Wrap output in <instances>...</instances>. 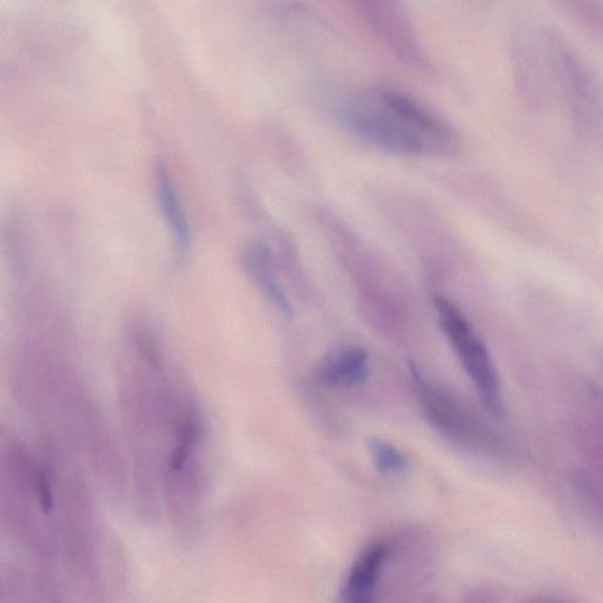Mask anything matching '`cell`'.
Wrapping results in <instances>:
<instances>
[{
	"instance_id": "6da1fadb",
	"label": "cell",
	"mask_w": 603,
	"mask_h": 603,
	"mask_svg": "<svg viewBox=\"0 0 603 603\" xmlns=\"http://www.w3.org/2000/svg\"><path fill=\"white\" fill-rule=\"evenodd\" d=\"M340 117L362 141L393 154L449 156L459 149V137L447 122L394 89L362 92L342 106Z\"/></svg>"
},
{
	"instance_id": "7a4b0ae2",
	"label": "cell",
	"mask_w": 603,
	"mask_h": 603,
	"mask_svg": "<svg viewBox=\"0 0 603 603\" xmlns=\"http://www.w3.org/2000/svg\"><path fill=\"white\" fill-rule=\"evenodd\" d=\"M435 307L439 314L440 326L475 384L483 406L495 420H503L505 406L500 382L485 344L477 337L465 315L454 303L446 298H437Z\"/></svg>"
},
{
	"instance_id": "3957f363",
	"label": "cell",
	"mask_w": 603,
	"mask_h": 603,
	"mask_svg": "<svg viewBox=\"0 0 603 603\" xmlns=\"http://www.w3.org/2000/svg\"><path fill=\"white\" fill-rule=\"evenodd\" d=\"M412 375L419 390L421 403L428 419L437 429L452 439L462 443L475 445L483 439L482 428L477 427L472 417H469L459 404L453 402L445 393L436 389L423 379L421 371L412 366Z\"/></svg>"
},
{
	"instance_id": "277c9868",
	"label": "cell",
	"mask_w": 603,
	"mask_h": 603,
	"mask_svg": "<svg viewBox=\"0 0 603 603\" xmlns=\"http://www.w3.org/2000/svg\"><path fill=\"white\" fill-rule=\"evenodd\" d=\"M388 547L383 542L370 543L350 567L337 603H379V585Z\"/></svg>"
},
{
	"instance_id": "5b68a950",
	"label": "cell",
	"mask_w": 603,
	"mask_h": 603,
	"mask_svg": "<svg viewBox=\"0 0 603 603\" xmlns=\"http://www.w3.org/2000/svg\"><path fill=\"white\" fill-rule=\"evenodd\" d=\"M244 264L276 309L286 317L291 316L293 311L277 281L273 257H271L269 249L260 242L249 244L244 250Z\"/></svg>"
},
{
	"instance_id": "8992f818",
	"label": "cell",
	"mask_w": 603,
	"mask_h": 603,
	"mask_svg": "<svg viewBox=\"0 0 603 603\" xmlns=\"http://www.w3.org/2000/svg\"><path fill=\"white\" fill-rule=\"evenodd\" d=\"M157 194L159 207L167 221L170 234L177 245L181 254H187L191 248V228L187 212L178 195L174 183L168 172L162 170L159 172L157 181Z\"/></svg>"
},
{
	"instance_id": "52a82bcc",
	"label": "cell",
	"mask_w": 603,
	"mask_h": 603,
	"mask_svg": "<svg viewBox=\"0 0 603 603\" xmlns=\"http://www.w3.org/2000/svg\"><path fill=\"white\" fill-rule=\"evenodd\" d=\"M369 356L366 349L349 347L318 370V381L328 386H354L367 380Z\"/></svg>"
},
{
	"instance_id": "ba28073f",
	"label": "cell",
	"mask_w": 603,
	"mask_h": 603,
	"mask_svg": "<svg viewBox=\"0 0 603 603\" xmlns=\"http://www.w3.org/2000/svg\"><path fill=\"white\" fill-rule=\"evenodd\" d=\"M390 17L393 21H388L386 15H384L381 4H376V9L370 10L371 15L379 19V28L382 30L383 35L386 36L390 42L393 43L396 48H400L404 51V55L415 58V39L412 35V30L408 28L406 24V17L403 13L397 9H390Z\"/></svg>"
},
{
	"instance_id": "9c48e42d",
	"label": "cell",
	"mask_w": 603,
	"mask_h": 603,
	"mask_svg": "<svg viewBox=\"0 0 603 603\" xmlns=\"http://www.w3.org/2000/svg\"><path fill=\"white\" fill-rule=\"evenodd\" d=\"M368 447L373 456L374 465L380 473L390 475L404 472L408 467V461L399 449L390 445V443L371 439Z\"/></svg>"
},
{
	"instance_id": "30bf717a",
	"label": "cell",
	"mask_w": 603,
	"mask_h": 603,
	"mask_svg": "<svg viewBox=\"0 0 603 603\" xmlns=\"http://www.w3.org/2000/svg\"><path fill=\"white\" fill-rule=\"evenodd\" d=\"M201 434L200 423L195 416L185 415L178 426L177 445L170 457V466L175 472H180L183 468L187 456L192 446L198 440Z\"/></svg>"
}]
</instances>
